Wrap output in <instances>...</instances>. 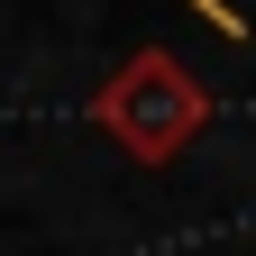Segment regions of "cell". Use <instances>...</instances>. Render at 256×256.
I'll list each match as a JSON object with an SVG mask.
<instances>
[{"label":"cell","mask_w":256,"mask_h":256,"mask_svg":"<svg viewBox=\"0 0 256 256\" xmlns=\"http://www.w3.org/2000/svg\"><path fill=\"white\" fill-rule=\"evenodd\" d=\"M92 128H110V146L138 156V165H174V156L210 128V92H202V74H192L183 55L138 46L101 92H92Z\"/></svg>","instance_id":"1"}]
</instances>
